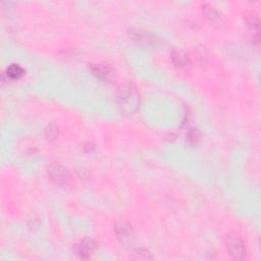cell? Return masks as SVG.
Here are the masks:
<instances>
[{
    "instance_id": "cell-1",
    "label": "cell",
    "mask_w": 261,
    "mask_h": 261,
    "mask_svg": "<svg viewBox=\"0 0 261 261\" xmlns=\"http://www.w3.org/2000/svg\"><path fill=\"white\" fill-rule=\"evenodd\" d=\"M116 103L122 112L134 113L140 106V94L137 87L130 82L122 84L117 88Z\"/></svg>"
},
{
    "instance_id": "cell-2",
    "label": "cell",
    "mask_w": 261,
    "mask_h": 261,
    "mask_svg": "<svg viewBox=\"0 0 261 261\" xmlns=\"http://www.w3.org/2000/svg\"><path fill=\"white\" fill-rule=\"evenodd\" d=\"M48 176L57 186L64 188L72 184V178L69 171L59 163H52L48 167Z\"/></svg>"
},
{
    "instance_id": "cell-3",
    "label": "cell",
    "mask_w": 261,
    "mask_h": 261,
    "mask_svg": "<svg viewBox=\"0 0 261 261\" xmlns=\"http://www.w3.org/2000/svg\"><path fill=\"white\" fill-rule=\"evenodd\" d=\"M226 244L230 255L235 260H243L246 257V246L238 234H230L227 237Z\"/></svg>"
},
{
    "instance_id": "cell-4",
    "label": "cell",
    "mask_w": 261,
    "mask_h": 261,
    "mask_svg": "<svg viewBox=\"0 0 261 261\" xmlns=\"http://www.w3.org/2000/svg\"><path fill=\"white\" fill-rule=\"evenodd\" d=\"M115 232L117 239L120 240L121 244L124 245L125 247L130 246L134 241V232L127 220L122 219L120 221H117L115 225Z\"/></svg>"
},
{
    "instance_id": "cell-5",
    "label": "cell",
    "mask_w": 261,
    "mask_h": 261,
    "mask_svg": "<svg viewBox=\"0 0 261 261\" xmlns=\"http://www.w3.org/2000/svg\"><path fill=\"white\" fill-rule=\"evenodd\" d=\"M89 65H90L89 69L91 72H92V74L102 81H110L114 76L113 71L108 67V65L100 63H91Z\"/></svg>"
},
{
    "instance_id": "cell-6",
    "label": "cell",
    "mask_w": 261,
    "mask_h": 261,
    "mask_svg": "<svg viewBox=\"0 0 261 261\" xmlns=\"http://www.w3.org/2000/svg\"><path fill=\"white\" fill-rule=\"evenodd\" d=\"M97 249V243L92 239H84L77 245V254L82 258H89Z\"/></svg>"
},
{
    "instance_id": "cell-7",
    "label": "cell",
    "mask_w": 261,
    "mask_h": 261,
    "mask_svg": "<svg viewBox=\"0 0 261 261\" xmlns=\"http://www.w3.org/2000/svg\"><path fill=\"white\" fill-rule=\"evenodd\" d=\"M245 22H246L248 29H249L252 41L258 44L259 43V32H260L259 30L260 23H259L258 17L253 14H248L245 16Z\"/></svg>"
},
{
    "instance_id": "cell-8",
    "label": "cell",
    "mask_w": 261,
    "mask_h": 261,
    "mask_svg": "<svg viewBox=\"0 0 261 261\" xmlns=\"http://www.w3.org/2000/svg\"><path fill=\"white\" fill-rule=\"evenodd\" d=\"M171 56H172V60L174 64L179 69L185 70V69H188L191 65L190 56L183 50H178V49L173 50Z\"/></svg>"
},
{
    "instance_id": "cell-9",
    "label": "cell",
    "mask_w": 261,
    "mask_h": 261,
    "mask_svg": "<svg viewBox=\"0 0 261 261\" xmlns=\"http://www.w3.org/2000/svg\"><path fill=\"white\" fill-rule=\"evenodd\" d=\"M25 74L24 69L19 64H10L6 69V76L11 80H18Z\"/></svg>"
},
{
    "instance_id": "cell-10",
    "label": "cell",
    "mask_w": 261,
    "mask_h": 261,
    "mask_svg": "<svg viewBox=\"0 0 261 261\" xmlns=\"http://www.w3.org/2000/svg\"><path fill=\"white\" fill-rule=\"evenodd\" d=\"M44 133L47 140H54L58 136V128L53 124L48 125L44 130Z\"/></svg>"
},
{
    "instance_id": "cell-11",
    "label": "cell",
    "mask_w": 261,
    "mask_h": 261,
    "mask_svg": "<svg viewBox=\"0 0 261 261\" xmlns=\"http://www.w3.org/2000/svg\"><path fill=\"white\" fill-rule=\"evenodd\" d=\"M203 11H204L205 16L208 19H209L210 21L216 22L217 20H219V15L217 14V11L213 7H211L209 5H204L203 6Z\"/></svg>"
},
{
    "instance_id": "cell-12",
    "label": "cell",
    "mask_w": 261,
    "mask_h": 261,
    "mask_svg": "<svg viewBox=\"0 0 261 261\" xmlns=\"http://www.w3.org/2000/svg\"><path fill=\"white\" fill-rule=\"evenodd\" d=\"M200 138L201 134L199 132V130L197 129H191L187 135V140L191 143V144H197V143L200 141Z\"/></svg>"
},
{
    "instance_id": "cell-13",
    "label": "cell",
    "mask_w": 261,
    "mask_h": 261,
    "mask_svg": "<svg viewBox=\"0 0 261 261\" xmlns=\"http://www.w3.org/2000/svg\"><path fill=\"white\" fill-rule=\"evenodd\" d=\"M135 257L136 259H151L152 256H151V253L146 250V249H138L136 252H135Z\"/></svg>"
},
{
    "instance_id": "cell-14",
    "label": "cell",
    "mask_w": 261,
    "mask_h": 261,
    "mask_svg": "<svg viewBox=\"0 0 261 261\" xmlns=\"http://www.w3.org/2000/svg\"><path fill=\"white\" fill-rule=\"evenodd\" d=\"M204 52H205V50L203 48L202 49H196V57H197L198 59L204 60V57H206V55H204Z\"/></svg>"
}]
</instances>
